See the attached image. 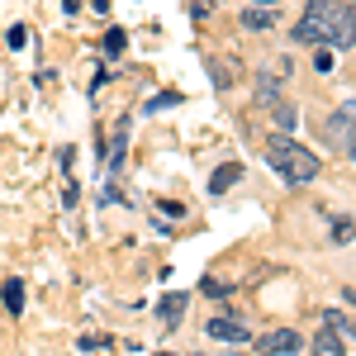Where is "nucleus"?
Wrapping results in <instances>:
<instances>
[{
  "label": "nucleus",
  "instance_id": "nucleus-1",
  "mask_svg": "<svg viewBox=\"0 0 356 356\" xmlns=\"http://www.w3.org/2000/svg\"><path fill=\"white\" fill-rule=\"evenodd\" d=\"M266 166H271L275 176H285L290 186H309V181L323 171L318 152H309L304 143H295V138H285V134L266 138Z\"/></svg>",
  "mask_w": 356,
  "mask_h": 356
},
{
  "label": "nucleus",
  "instance_id": "nucleus-2",
  "mask_svg": "<svg viewBox=\"0 0 356 356\" xmlns=\"http://www.w3.org/2000/svg\"><path fill=\"white\" fill-rule=\"evenodd\" d=\"M356 43V0H328V48Z\"/></svg>",
  "mask_w": 356,
  "mask_h": 356
},
{
  "label": "nucleus",
  "instance_id": "nucleus-3",
  "mask_svg": "<svg viewBox=\"0 0 356 356\" xmlns=\"http://www.w3.org/2000/svg\"><path fill=\"white\" fill-rule=\"evenodd\" d=\"M295 43H309V48H323L328 43V0H309L295 24Z\"/></svg>",
  "mask_w": 356,
  "mask_h": 356
},
{
  "label": "nucleus",
  "instance_id": "nucleus-4",
  "mask_svg": "<svg viewBox=\"0 0 356 356\" xmlns=\"http://www.w3.org/2000/svg\"><path fill=\"white\" fill-rule=\"evenodd\" d=\"M300 347H304V337L295 328H271L257 337V352L261 356H290V352H300Z\"/></svg>",
  "mask_w": 356,
  "mask_h": 356
},
{
  "label": "nucleus",
  "instance_id": "nucleus-5",
  "mask_svg": "<svg viewBox=\"0 0 356 356\" xmlns=\"http://www.w3.org/2000/svg\"><path fill=\"white\" fill-rule=\"evenodd\" d=\"M186 309H191V290H171V295H162V304H157V318H162L166 328H181Z\"/></svg>",
  "mask_w": 356,
  "mask_h": 356
},
{
  "label": "nucleus",
  "instance_id": "nucleus-6",
  "mask_svg": "<svg viewBox=\"0 0 356 356\" xmlns=\"http://www.w3.org/2000/svg\"><path fill=\"white\" fill-rule=\"evenodd\" d=\"M314 356H347V342H342V332L332 328V323L314 332Z\"/></svg>",
  "mask_w": 356,
  "mask_h": 356
},
{
  "label": "nucleus",
  "instance_id": "nucleus-7",
  "mask_svg": "<svg viewBox=\"0 0 356 356\" xmlns=\"http://www.w3.org/2000/svg\"><path fill=\"white\" fill-rule=\"evenodd\" d=\"M209 337H214V342H247L252 332H247L238 318H214V323H209Z\"/></svg>",
  "mask_w": 356,
  "mask_h": 356
},
{
  "label": "nucleus",
  "instance_id": "nucleus-8",
  "mask_svg": "<svg viewBox=\"0 0 356 356\" xmlns=\"http://www.w3.org/2000/svg\"><path fill=\"white\" fill-rule=\"evenodd\" d=\"M243 181V162H223L214 176H209V195H223L228 186H238Z\"/></svg>",
  "mask_w": 356,
  "mask_h": 356
},
{
  "label": "nucleus",
  "instance_id": "nucleus-9",
  "mask_svg": "<svg viewBox=\"0 0 356 356\" xmlns=\"http://www.w3.org/2000/svg\"><path fill=\"white\" fill-rule=\"evenodd\" d=\"M271 24H275V5H247L243 10V29L261 33V29H271Z\"/></svg>",
  "mask_w": 356,
  "mask_h": 356
},
{
  "label": "nucleus",
  "instance_id": "nucleus-10",
  "mask_svg": "<svg viewBox=\"0 0 356 356\" xmlns=\"http://www.w3.org/2000/svg\"><path fill=\"white\" fill-rule=\"evenodd\" d=\"M0 300H5L10 314H24V280H5L0 285Z\"/></svg>",
  "mask_w": 356,
  "mask_h": 356
},
{
  "label": "nucleus",
  "instance_id": "nucleus-11",
  "mask_svg": "<svg viewBox=\"0 0 356 356\" xmlns=\"http://www.w3.org/2000/svg\"><path fill=\"white\" fill-rule=\"evenodd\" d=\"M171 105H181V90H157V95H152L143 110L152 114V110H171Z\"/></svg>",
  "mask_w": 356,
  "mask_h": 356
},
{
  "label": "nucleus",
  "instance_id": "nucleus-12",
  "mask_svg": "<svg viewBox=\"0 0 356 356\" xmlns=\"http://www.w3.org/2000/svg\"><path fill=\"white\" fill-rule=\"evenodd\" d=\"M124 48H129V33H124V29H110V33H105V53L119 57Z\"/></svg>",
  "mask_w": 356,
  "mask_h": 356
},
{
  "label": "nucleus",
  "instance_id": "nucleus-13",
  "mask_svg": "<svg viewBox=\"0 0 356 356\" xmlns=\"http://www.w3.org/2000/svg\"><path fill=\"white\" fill-rule=\"evenodd\" d=\"M352 233H356L352 219H332V238H337V243H352Z\"/></svg>",
  "mask_w": 356,
  "mask_h": 356
},
{
  "label": "nucleus",
  "instance_id": "nucleus-14",
  "mask_svg": "<svg viewBox=\"0 0 356 356\" xmlns=\"http://www.w3.org/2000/svg\"><path fill=\"white\" fill-rule=\"evenodd\" d=\"M314 72H332V48H328V43L314 53Z\"/></svg>",
  "mask_w": 356,
  "mask_h": 356
},
{
  "label": "nucleus",
  "instance_id": "nucleus-15",
  "mask_svg": "<svg viewBox=\"0 0 356 356\" xmlns=\"http://www.w3.org/2000/svg\"><path fill=\"white\" fill-rule=\"evenodd\" d=\"M200 290H204V295H209V300H223V295H228V290H223L219 280H214V275H209V280H204V285H200Z\"/></svg>",
  "mask_w": 356,
  "mask_h": 356
},
{
  "label": "nucleus",
  "instance_id": "nucleus-16",
  "mask_svg": "<svg viewBox=\"0 0 356 356\" xmlns=\"http://www.w3.org/2000/svg\"><path fill=\"white\" fill-rule=\"evenodd\" d=\"M209 10H214V0H191V15H195V19H204Z\"/></svg>",
  "mask_w": 356,
  "mask_h": 356
},
{
  "label": "nucleus",
  "instance_id": "nucleus-17",
  "mask_svg": "<svg viewBox=\"0 0 356 356\" xmlns=\"http://www.w3.org/2000/svg\"><path fill=\"white\" fill-rule=\"evenodd\" d=\"M257 5H275V0H257Z\"/></svg>",
  "mask_w": 356,
  "mask_h": 356
},
{
  "label": "nucleus",
  "instance_id": "nucleus-18",
  "mask_svg": "<svg viewBox=\"0 0 356 356\" xmlns=\"http://www.w3.org/2000/svg\"><path fill=\"white\" fill-rule=\"evenodd\" d=\"M152 356H171V352H152Z\"/></svg>",
  "mask_w": 356,
  "mask_h": 356
}]
</instances>
